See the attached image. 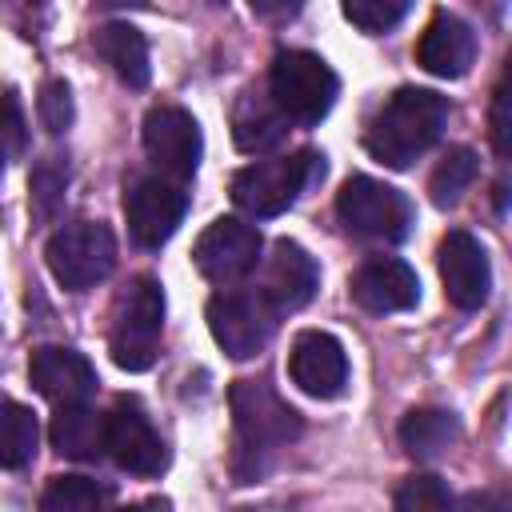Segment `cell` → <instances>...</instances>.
I'll return each mask as SVG.
<instances>
[{"label": "cell", "instance_id": "1", "mask_svg": "<svg viewBox=\"0 0 512 512\" xmlns=\"http://www.w3.org/2000/svg\"><path fill=\"white\" fill-rule=\"evenodd\" d=\"M444 124H448V100L440 92L400 88L372 116V124L364 132V148L388 168H408L440 140Z\"/></svg>", "mask_w": 512, "mask_h": 512}, {"label": "cell", "instance_id": "2", "mask_svg": "<svg viewBox=\"0 0 512 512\" xmlns=\"http://www.w3.org/2000/svg\"><path fill=\"white\" fill-rule=\"evenodd\" d=\"M228 408H232V428H236V472L248 464V480L260 476L264 456H272L276 448L292 444L300 436V412L288 408V400H280L264 380H236L228 388Z\"/></svg>", "mask_w": 512, "mask_h": 512}, {"label": "cell", "instance_id": "3", "mask_svg": "<svg viewBox=\"0 0 512 512\" xmlns=\"http://www.w3.org/2000/svg\"><path fill=\"white\" fill-rule=\"evenodd\" d=\"M316 180H324V156L316 148H300L292 156L256 160V164L240 168L232 176V200L248 216H280Z\"/></svg>", "mask_w": 512, "mask_h": 512}, {"label": "cell", "instance_id": "4", "mask_svg": "<svg viewBox=\"0 0 512 512\" xmlns=\"http://www.w3.org/2000/svg\"><path fill=\"white\" fill-rule=\"evenodd\" d=\"M336 92H340V80L316 52L288 48V52H280L272 60L268 100L284 112V120H296V124L324 120L328 108L336 104Z\"/></svg>", "mask_w": 512, "mask_h": 512}, {"label": "cell", "instance_id": "5", "mask_svg": "<svg viewBox=\"0 0 512 512\" xmlns=\"http://www.w3.org/2000/svg\"><path fill=\"white\" fill-rule=\"evenodd\" d=\"M160 332H164V292L152 276H140L116 300L112 340H108L112 360L124 372H144L160 352Z\"/></svg>", "mask_w": 512, "mask_h": 512}, {"label": "cell", "instance_id": "6", "mask_svg": "<svg viewBox=\"0 0 512 512\" xmlns=\"http://www.w3.org/2000/svg\"><path fill=\"white\" fill-rule=\"evenodd\" d=\"M336 216H340V224L352 236L384 240V244L404 240L408 228H412V204H408V196L396 192L384 180H372V176L344 180V188L336 196Z\"/></svg>", "mask_w": 512, "mask_h": 512}, {"label": "cell", "instance_id": "7", "mask_svg": "<svg viewBox=\"0 0 512 512\" xmlns=\"http://www.w3.org/2000/svg\"><path fill=\"white\" fill-rule=\"evenodd\" d=\"M44 260H48V272L56 276V284H64L68 292H84V288L100 284L112 272L116 240H112V232L104 224L76 220V224H64L48 240Z\"/></svg>", "mask_w": 512, "mask_h": 512}, {"label": "cell", "instance_id": "8", "mask_svg": "<svg viewBox=\"0 0 512 512\" xmlns=\"http://www.w3.org/2000/svg\"><path fill=\"white\" fill-rule=\"evenodd\" d=\"M208 332L212 340L232 356V360H244V356H256L268 336L276 332V308L260 296V292H216L208 300Z\"/></svg>", "mask_w": 512, "mask_h": 512}, {"label": "cell", "instance_id": "9", "mask_svg": "<svg viewBox=\"0 0 512 512\" xmlns=\"http://www.w3.org/2000/svg\"><path fill=\"white\" fill-rule=\"evenodd\" d=\"M144 152L160 172L188 180L204 156V136H200L196 116L176 104H156L144 116Z\"/></svg>", "mask_w": 512, "mask_h": 512}, {"label": "cell", "instance_id": "10", "mask_svg": "<svg viewBox=\"0 0 512 512\" xmlns=\"http://www.w3.org/2000/svg\"><path fill=\"white\" fill-rule=\"evenodd\" d=\"M192 260L200 268V276H208L212 284H232L240 276H248L260 260V232L236 216H220L212 220L196 248H192Z\"/></svg>", "mask_w": 512, "mask_h": 512}, {"label": "cell", "instance_id": "11", "mask_svg": "<svg viewBox=\"0 0 512 512\" xmlns=\"http://www.w3.org/2000/svg\"><path fill=\"white\" fill-rule=\"evenodd\" d=\"M288 376L300 392H308L316 400H336L348 384L344 344L332 332H320V328L300 332L292 340V352H288Z\"/></svg>", "mask_w": 512, "mask_h": 512}, {"label": "cell", "instance_id": "12", "mask_svg": "<svg viewBox=\"0 0 512 512\" xmlns=\"http://www.w3.org/2000/svg\"><path fill=\"white\" fill-rule=\"evenodd\" d=\"M188 212V196L168 184V180H136L124 196V216H128V232L140 248H160L172 240V232L180 228Z\"/></svg>", "mask_w": 512, "mask_h": 512}, {"label": "cell", "instance_id": "13", "mask_svg": "<svg viewBox=\"0 0 512 512\" xmlns=\"http://www.w3.org/2000/svg\"><path fill=\"white\" fill-rule=\"evenodd\" d=\"M440 280H444V296L464 312H472V308H480L488 300L492 264H488L484 244L472 232L452 228L440 240Z\"/></svg>", "mask_w": 512, "mask_h": 512}, {"label": "cell", "instance_id": "14", "mask_svg": "<svg viewBox=\"0 0 512 512\" xmlns=\"http://www.w3.org/2000/svg\"><path fill=\"white\" fill-rule=\"evenodd\" d=\"M104 452L132 476H156L164 464H168V452H164V440L156 436L152 420L120 400L112 412H108V428H104Z\"/></svg>", "mask_w": 512, "mask_h": 512}, {"label": "cell", "instance_id": "15", "mask_svg": "<svg viewBox=\"0 0 512 512\" xmlns=\"http://www.w3.org/2000/svg\"><path fill=\"white\" fill-rule=\"evenodd\" d=\"M352 300L364 312H408L420 300L416 272L396 256H372L352 272Z\"/></svg>", "mask_w": 512, "mask_h": 512}, {"label": "cell", "instance_id": "16", "mask_svg": "<svg viewBox=\"0 0 512 512\" xmlns=\"http://www.w3.org/2000/svg\"><path fill=\"white\" fill-rule=\"evenodd\" d=\"M28 380L36 384V392L52 404H88V396L96 392V368L76 352V348H36L28 360Z\"/></svg>", "mask_w": 512, "mask_h": 512}, {"label": "cell", "instance_id": "17", "mask_svg": "<svg viewBox=\"0 0 512 512\" xmlns=\"http://www.w3.org/2000/svg\"><path fill=\"white\" fill-rule=\"evenodd\" d=\"M416 60H420L424 72L444 76V80H456V76H464V72L472 68V60H476V32H472L460 16L436 12V16L428 20L420 44H416Z\"/></svg>", "mask_w": 512, "mask_h": 512}, {"label": "cell", "instance_id": "18", "mask_svg": "<svg viewBox=\"0 0 512 512\" xmlns=\"http://www.w3.org/2000/svg\"><path fill=\"white\" fill-rule=\"evenodd\" d=\"M316 284H320L316 260L296 240H276V248L268 256V280H264L260 296L276 312H296L316 296Z\"/></svg>", "mask_w": 512, "mask_h": 512}, {"label": "cell", "instance_id": "19", "mask_svg": "<svg viewBox=\"0 0 512 512\" xmlns=\"http://www.w3.org/2000/svg\"><path fill=\"white\" fill-rule=\"evenodd\" d=\"M100 60L128 84V88H144L152 68H148V44H144V32L136 24H124V20H112V24H100L96 36H92Z\"/></svg>", "mask_w": 512, "mask_h": 512}, {"label": "cell", "instance_id": "20", "mask_svg": "<svg viewBox=\"0 0 512 512\" xmlns=\"http://www.w3.org/2000/svg\"><path fill=\"white\" fill-rule=\"evenodd\" d=\"M104 428H108V416L88 408V404H64L56 416H52V444L60 456H72V460H92L104 452Z\"/></svg>", "mask_w": 512, "mask_h": 512}, {"label": "cell", "instance_id": "21", "mask_svg": "<svg viewBox=\"0 0 512 512\" xmlns=\"http://www.w3.org/2000/svg\"><path fill=\"white\" fill-rule=\"evenodd\" d=\"M396 436H400V448H404L412 460H436L440 452H448V448L456 444L460 424H456V416L444 412V408H412V412L400 420Z\"/></svg>", "mask_w": 512, "mask_h": 512}, {"label": "cell", "instance_id": "22", "mask_svg": "<svg viewBox=\"0 0 512 512\" xmlns=\"http://www.w3.org/2000/svg\"><path fill=\"white\" fill-rule=\"evenodd\" d=\"M288 132V120L284 112L268 100V96H256L248 92L240 104H236V116H232V136L244 152H264L272 144H280Z\"/></svg>", "mask_w": 512, "mask_h": 512}, {"label": "cell", "instance_id": "23", "mask_svg": "<svg viewBox=\"0 0 512 512\" xmlns=\"http://www.w3.org/2000/svg\"><path fill=\"white\" fill-rule=\"evenodd\" d=\"M36 444V416L16 400H0V468H24L36 456Z\"/></svg>", "mask_w": 512, "mask_h": 512}, {"label": "cell", "instance_id": "24", "mask_svg": "<svg viewBox=\"0 0 512 512\" xmlns=\"http://www.w3.org/2000/svg\"><path fill=\"white\" fill-rule=\"evenodd\" d=\"M40 512H108V488L88 476H56L44 488Z\"/></svg>", "mask_w": 512, "mask_h": 512}, {"label": "cell", "instance_id": "25", "mask_svg": "<svg viewBox=\"0 0 512 512\" xmlns=\"http://www.w3.org/2000/svg\"><path fill=\"white\" fill-rule=\"evenodd\" d=\"M476 152L472 148H452L440 164H436V172H432V180H428V192H432V204H440V208H452L464 192H468V184L476 180Z\"/></svg>", "mask_w": 512, "mask_h": 512}, {"label": "cell", "instance_id": "26", "mask_svg": "<svg viewBox=\"0 0 512 512\" xmlns=\"http://www.w3.org/2000/svg\"><path fill=\"white\" fill-rule=\"evenodd\" d=\"M28 188H32V196H28V204H32V216H36V220H52V216L60 212V204H64L68 168H64L56 156H48V160H44V164L32 172Z\"/></svg>", "mask_w": 512, "mask_h": 512}, {"label": "cell", "instance_id": "27", "mask_svg": "<svg viewBox=\"0 0 512 512\" xmlns=\"http://www.w3.org/2000/svg\"><path fill=\"white\" fill-rule=\"evenodd\" d=\"M396 512H452V496L440 476H408L396 488Z\"/></svg>", "mask_w": 512, "mask_h": 512}, {"label": "cell", "instance_id": "28", "mask_svg": "<svg viewBox=\"0 0 512 512\" xmlns=\"http://www.w3.org/2000/svg\"><path fill=\"white\" fill-rule=\"evenodd\" d=\"M344 16L364 32H388L408 16V0H348Z\"/></svg>", "mask_w": 512, "mask_h": 512}, {"label": "cell", "instance_id": "29", "mask_svg": "<svg viewBox=\"0 0 512 512\" xmlns=\"http://www.w3.org/2000/svg\"><path fill=\"white\" fill-rule=\"evenodd\" d=\"M36 112H40V124H44L52 136L68 132V124H72V92H68V84H64V80H48V84L40 88Z\"/></svg>", "mask_w": 512, "mask_h": 512}, {"label": "cell", "instance_id": "30", "mask_svg": "<svg viewBox=\"0 0 512 512\" xmlns=\"http://www.w3.org/2000/svg\"><path fill=\"white\" fill-rule=\"evenodd\" d=\"M24 148V112L16 104L12 92L0 96V172H4V160L16 156Z\"/></svg>", "mask_w": 512, "mask_h": 512}, {"label": "cell", "instance_id": "31", "mask_svg": "<svg viewBox=\"0 0 512 512\" xmlns=\"http://www.w3.org/2000/svg\"><path fill=\"white\" fill-rule=\"evenodd\" d=\"M492 144L500 156H508V80L492 96Z\"/></svg>", "mask_w": 512, "mask_h": 512}, {"label": "cell", "instance_id": "32", "mask_svg": "<svg viewBox=\"0 0 512 512\" xmlns=\"http://www.w3.org/2000/svg\"><path fill=\"white\" fill-rule=\"evenodd\" d=\"M452 512H512L504 492H468L460 504H452Z\"/></svg>", "mask_w": 512, "mask_h": 512}, {"label": "cell", "instance_id": "33", "mask_svg": "<svg viewBox=\"0 0 512 512\" xmlns=\"http://www.w3.org/2000/svg\"><path fill=\"white\" fill-rule=\"evenodd\" d=\"M116 512H164V504H132V508H116Z\"/></svg>", "mask_w": 512, "mask_h": 512}]
</instances>
